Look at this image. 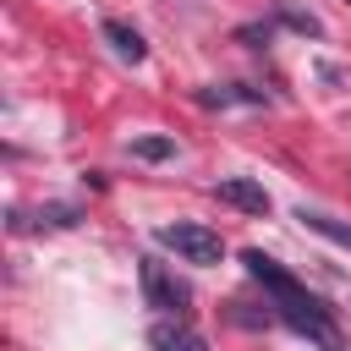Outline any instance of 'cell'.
Wrapping results in <instances>:
<instances>
[{
	"label": "cell",
	"mask_w": 351,
	"mask_h": 351,
	"mask_svg": "<svg viewBox=\"0 0 351 351\" xmlns=\"http://www.w3.org/2000/svg\"><path fill=\"white\" fill-rule=\"evenodd\" d=\"M132 159H143V165L176 159V137H132Z\"/></svg>",
	"instance_id": "obj_9"
},
{
	"label": "cell",
	"mask_w": 351,
	"mask_h": 351,
	"mask_svg": "<svg viewBox=\"0 0 351 351\" xmlns=\"http://www.w3.org/2000/svg\"><path fill=\"white\" fill-rule=\"evenodd\" d=\"M296 219H302L307 230H318L324 241H335V247L351 252V225H346V219H335V214H324V208H296Z\"/></svg>",
	"instance_id": "obj_8"
},
{
	"label": "cell",
	"mask_w": 351,
	"mask_h": 351,
	"mask_svg": "<svg viewBox=\"0 0 351 351\" xmlns=\"http://www.w3.org/2000/svg\"><path fill=\"white\" fill-rule=\"evenodd\" d=\"M77 219H82V208H77V203H44L33 225H38V230H66V225H77Z\"/></svg>",
	"instance_id": "obj_10"
},
{
	"label": "cell",
	"mask_w": 351,
	"mask_h": 351,
	"mask_svg": "<svg viewBox=\"0 0 351 351\" xmlns=\"http://www.w3.org/2000/svg\"><path fill=\"white\" fill-rule=\"evenodd\" d=\"M148 351H208V346H203V335H197L192 324H181V318H159V324L148 329Z\"/></svg>",
	"instance_id": "obj_5"
},
{
	"label": "cell",
	"mask_w": 351,
	"mask_h": 351,
	"mask_svg": "<svg viewBox=\"0 0 351 351\" xmlns=\"http://www.w3.org/2000/svg\"><path fill=\"white\" fill-rule=\"evenodd\" d=\"M99 33H104V44H110V49H115L121 60H132V66H137V60L148 55V44H143V33H137V27H126L121 16H104V22H99Z\"/></svg>",
	"instance_id": "obj_7"
},
{
	"label": "cell",
	"mask_w": 351,
	"mask_h": 351,
	"mask_svg": "<svg viewBox=\"0 0 351 351\" xmlns=\"http://www.w3.org/2000/svg\"><path fill=\"white\" fill-rule=\"evenodd\" d=\"M197 104L203 110H230V104H269L263 88H247V82H208L197 88Z\"/></svg>",
	"instance_id": "obj_6"
},
{
	"label": "cell",
	"mask_w": 351,
	"mask_h": 351,
	"mask_svg": "<svg viewBox=\"0 0 351 351\" xmlns=\"http://www.w3.org/2000/svg\"><path fill=\"white\" fill-rule=\"evenodd\" d=\"M137 280H143V296H148V307H159L165 318H181L186 313V302H192V291H186V280H176L154 252L148 258H137Z\"/></svg>",
	"instance_id": "obj_3"
},
{
	"label": "cell",
	"mask_w": 351,
	"mask_h": 351,
	"mask_svg": "<svg viewBox=\"0 0 351 351\" xmlns=\"http://www.w3.org/2000/svg\"><path fill=\"white\" fill-rule=\"evenodd\" d=\"M236 38L252 44V49H263V44L274 38V22H247V27H236Z\"/></svg>",
	"instance_id": "obj_12"
},
{
	"label": "cell",
	"mask_w": 351,
	"mask_h": 351,
	"mask_svg": "<svg viewBox=\"0 0 351 351\" xmlns=\"http://www.w3.org/2000/svg\"><path fill=\"white\" fill-rule=\"evenodd\" d=\"M214 197L230 203V208H241V214H269V192L252 176H219L214 181Z\"/></svg>",
	"instance_id": "obj_4"
},
{
	"label": "cell",
	"mask_w": 351,
	"mask_h": 351,
	"mask_svg": "<svg viewBox=\"0 0 351 351\" xmlns=\"http://www.w3.org/2000/svg\"><path fill=\"white\" fill-rule=\"evenodd\" d=\"M241 263H247V274L269 291V307H274V318L285 324V329H296L302 340H313L318 351H346V335H340V324H335V307L324 302V296H313L296 274H285L269 252H258V247H247L241 252Z\"/></svg>",
	"instance_id": "obj_1"
},
{
	"label": "cell",
	"mask_w": 351,
	"mask_h": 351,
	"mask_svg": "<svg viewBox=\"0 0 351 351\" xmlns=\"http://www.w3.org/2000/svg\"><path fill=\"white\" fill-rule=\"evenodd\" d=\"M154 241H159V247H170L181 263H197V269H214V263L225 258V236H219V230H208V225H197V219L159 225V230H154Z\"/></svg>",
	"instance_id": "obj_2"
},
{
	"label": "cell",
	"mask_w": 351,
	"mask_h": 351,
	"mask_svg": "<svg viewBox=\"0 0 351 351\" xmlns=\"http://www.w3.org/2000/svg\"><path fill=\"white\" fill-rule=\"evenodd\" d=\"M285 27H296V33H307V38H324V27H318V16H307V11H296V5H280L274 11Z\"/></svg>",
	"instance_id": "obj_11"
}]
</instances>
